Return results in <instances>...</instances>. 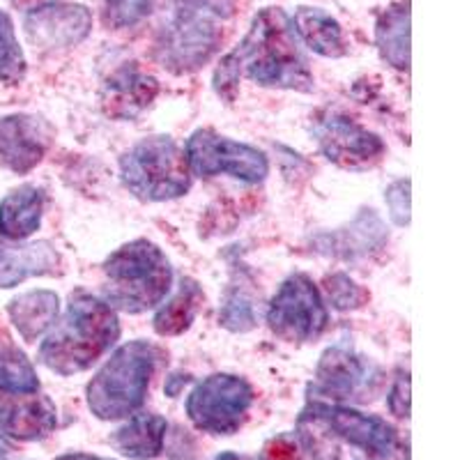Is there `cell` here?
Listing matches in <instances>:
<instances>
[{
    "label": "cell",
    "instance_id": "obj_1",
    "mask_svg": "<svg viewBox=\"0 0 460 460\" xmlns=\"http://www.w3.org/2000/svg\"><path fill=\"white\" fill-rule=\"evenodd\" d=\"M242 76L265 88L311 93L315 88L302 42L281 7H265L253 16L252 28L240 44L221 58L215 72V90L233 102Z\"/></svg>",
    "mask_w": 460,
    "mask_h": 460
},
{
    "label": "cell",
    "instance_id": "obj_2",
    "mask_svg": "<svg viewBox=\"0 0 460 460\" xmlns=\"http://www.w3.org/2000/svg\"><path fill=\"white\" fill-rule=\"evenodd\" d=\"M120 336L113 306L88 293L72 295L63 320L53 324L40 345L37 359L58 376L84 373L111 350Z\"/></svg>",
    "mask_w": 460,
    "mask_h": 460
},
{
    "label": "cell",
    "instance_id": "obj_3",
    "mask_svg": "<svg viewBox=\"0 0 460 460\" xmlns=\"http://www.w3.org/2000/svg\"><path fill=\"white\" fill-rule=\"evenodd\" d=\"M164 350L150 341H129L106 359L88 382V408L102 421H115L137 412L146 402L150 380L157 371Z\"/></svg>",
    "mask_w": 460,
    "mask_h": 460
},
{
    "label": "cell",
    "instance_id": "obj_4",
    "mask_svg": "<svg viewBox=\"0 0 460 460\" xmlns=\"http://www.w3.org/2000/svg\"><path fill=\"white\" fill-rule=\"evenodd\" d=\"M104 302L125 314H143L166 299L172 267L166 253L150 240H131L104 262Z\"/></svg>",
    "mask_w": 460,
    "mask_h": 460
},
{
    "label": "cell",
    "instance_id": "obj_5",
    "mask_svg": "<svg viewBox=\"0 0 460 460\" xmlns=\"http://www.w3.org/2000/svg\"><path fill=\"white\" fill-rule=\"evenodd\" d=\"M120 175L131 194L146 203L180 199L191 187L184 152L171 137H147L131 146L120 157Z\"/></svg>",
    "mask_w": 460,
    "mask_h": 460
},
{
    "label": "cell",
    "instance_id": "obj_6",
    "mask_svg": "<svg viewBox=\"0 0 460 460\" xmlns=\"http://www.w3.org/2000/svg\"><path fill=\"white\" fill-rule=\"evenodd\" d=\"M224 22L212 10L175 3L171 19L159 28L155 58L172 74L196 72L219 49Z\"/></svg>",
    "mask_w": 460,
    "mask_h": 460
},
{
    "label": "cell",
    "instance_id": "obj_7",
    "mask_svg": "<svg viewBox=\"0 0 460 460\" xmlns=\"http://www.w3.org/2000/svg\"><path fill=\"white\" fill-rule=\"evenodd\" d=\"M299 421L315 426L332 439H343L350 447H357L373 460H392L402 456L401 442L392 424L376 414H364L359 410L345 408L341 402L314 401L304 410Z\"/></svg>",
    "mask_w": 460,
    "mask_h": 460
},
{
    "label": "cell",
    "instance_id": "obj_8",
    "mask_svg": "<svg viewBox=\"0 0 460 460\" xmlns=\"http://www.w3.org/2000/svg\"><path fill=\"white\" fill-rule=\"evenodd\" d=\"M256 394L244 377L215 373L205 377L187 398V417L209 435H233L244 426Z\"/></svg>",
    "mask_w": 460,
    "mask_h": 460
},
{
    "label": "cell",
    "instance_id": "obj_9",
    "mask_svg": "<svg viewBox=\"0 0 460 460\" xmlns=\"http://www.w3.org/2000/svg\"><path fill=\"white\" fill-rule=\"evenodd\" d=\"M267 324L286 343L318 341L330 324V311L314 279L302 272L288 277L267 306Z\"/></svg>",
    "mask_w": 460,
    "mask_h": 460
},
{
    "label": "cell",
    "instance_id": "obj_10",
    "mask_svg": "<svg viewBox=\"0 0 460 460\" xmlns=\"http://www.w3.org/2000/svg\"><path fill=\"white\" fill-rule=\"evenodd\" d=\"M184 159L189 172L196 178L230 175L240 182L258 184L270 172L265 152L249 143L221 137L215 129H196L184 147Z\"/></svg>",
    "mask_w": 460,
    "mask_h": 460
},
{
    "label": "cell",
    "instance_id": "obj_11",
    "mask_svg": "<svg viewBox=\"0 0 460 460\" xmlns=\"http://www.w3.org/2000/svg\"><path fill=\"white\" fill-rule=\"evenodd\" d=\"M380 368L355 350L350 341H339L323 352L315 368L314 394L318 401H367L380 385Z\"/></svg>",
    "mask_w": 460,
    "mask_h": 460
},
{
    "label": "cell",
    "instance_id": "obj_12",
    "mask_svg": "<svg viewBox=\"0 0 460 460\" xmlns=\"http://www.w3.org/2000/svg\"><path fill=\"white\" fill-rule=\"evenodd\" d=\"M314 134L324 157L336 166L350 168V171L373 166L380 162L387 150L385 141L377 134L361 127L359 122L350 120L348 115L332 113V111L318 115Z\"/></svg>",
    "mask_w": 460,
    "mask_h": 460
},
{
    "label": "cell",
    "instance_id": "obj_13",
    "mask_svg": "<svg viewBox=\"0 0 460 460\" xmlns=\"http://www.w3.org/2000/svg\"><path fill=\"white\" fill-rule=\"evenodd\" d=\"M23 31L40 51H63L81 44L93 31V14L81 3L51 0L28 10Z\"/></svg>",
    "mask_w": 460,
    "mask_h": 460
},
{
    "label": "cell",
    "instance_id": "obj_14",
    "mask_svg": "<svg viewBox=\"0 0 460 460\" xmlns=\"http://www.w3.org/2000/svg\"><path fill=\"white\" fill-rule=\"evenodd\" d=\"M51 141V125L40 115L14 113L0 118V164L16 175H26L42 162Z\"/></svg>",
    "mask_w": 460,
    "mask_h": 460
},
{
    "label": "cell",
    "instance_id": "obj_15",
    "mask_svg": "<svg viewBox=\"0 0 460 460\" xmlns=\"http://www.w3.org/2000/svg\"><path fill=\"white\" fill-rule=\"evenodd\" d=\"M159 81L138 65L127 63L115 69L102 88V109L113 120H134L157 100Z\"/></svg>",
    "mask_w": 460,
    "mask_h": 460
},
{
    "label": "cell",
    "instance_id": "obj_16",
    "mask_svg": "<svg viewBox=\"0 0 460 460\" xmlns=\"http://www.w3.org/2000/svg\"><path fill=\"white\" fill-rule=\"evenodd\" d=\"M385 242H387V228L373 209H361L345 228L320 233L314 237L315 252L343 261L368 256L371 252H377Z\"/></svg>",
    "mask_w": 460,
    "mask_h": 460
},
{
    "label": "cell",
    "instance_id": "obj_17",
    "mask_svg": "<svg viewBox=\"0 0 460 460\" xmlns=\"http://www.w3.org/2000/svg\"><path fill=\"white\" fill-rule=\"evenodd\" d=\"M56 272H60V253L51 242H0V288H14L31 277H47Z\"/></svg>",
    "mask_w": 460,
    "mask_h": 460
},
{
    "label": "cell",
    "instance_id": "obj_18",
    "mask_svg": "<svg viewBox=\"0 0 460 460\" xmlns=\"http://www.w3.org/2000/svg\"><path fill=\"white\" fill-rule=\"evenodd\" d=\"M47 196L40 187L23 184L0 200V235L22 242L31 237L42 224Z\"/></svg>",
    "mask_w": 460,
    "mask_h": 460
},
{
    "label": "cell",
    "instance_id": "obj_19",
    "mask_svg": "<svg viewBox=\"0 0 460 460\" xmlns=\"http://www.w3.org/2000/svg\"><path fill=\"white\" fill-rule=\"evenodd\" d=\"M56 426L58 410L49 396H32L0 412V430L22 442L49 438Z\"/></svg>",
    "mask_w": 460,
    "mask_h": 460
},
{
    "label": "cell",
    "instance_id": "obj_20",
    "mask_svg": "<svg viewBox=\"0 0 460 460\" xmlns=\"http://www.w3.org/2000/svg\"><path fill=\"white\" fill-rule=\"evenodd\" d=\"M166 430V419L159 414H134L125 426L111 435V445L131 460H152L162 456Z\"/></svg>",
    "mask_w": 460,
    "mask_h": 460
},
{
    "label": "cell",
    "instance_id": "obj_21",
    "mask_svg": "<svg viewBox=\"0 0 460 460\" xmlns=\"http://www.w3.org/2000/svg\"><path fill=\"white\" fill-rule=\"evenodd\" d=\"M293 31L302 44L323 58H343L348 53L343 28L330 12L320 7H299L290 19Z\"/></svg>",
    "mask_w": 460,
    "mask_h": 460
},
{
    "label": "cell",
    "instance_id": "obj_22",
    "mask_svg": "<svg viewBox=\"0 0 460 460\" xmlns=\"http://www.w3.org/2000/svg\"><path fill=\"white\" fill-rule=\"evenodd\" d=\"M7 314L22 339L26 343H35L56 324L60 314V297L53 290H31L12 299Z\"/></svg>",
    "mask_w": 460,
    "mask_h": 460
},
{
    "label": "cell",
    "instance_id": "obj_23",
    "mask_svg": "<svg viewBox=\"0 0 460 460\" xmlns=\"http://www.w3.org/2000/svg\"><path fill=\"white\" fill-rule=\"evenodd\" d=\"M376 44L382 60L394 69H410V0L394 3L376 23Z\"/></svg>",
    "mask_w": 460,
    "mask_h": 460
},
{
    "label": "cell",
    "instance_id": "obj_24",
    "mask_svg": "<svg viewBox=\"0 0 460 460\" xmlns=\"http://www.w3.org/2000/svg\"><path fill=\"white\" fill-rule=\"evenodd\" d=\"M205 302L203 288L194 281V279H182L180 281L178 293L172 295L168 302L159 306L155 314V332L159 336H180L194 324L196 315L200 314Z\"/></svg>",
    "mask_w": 460,
    "mask_h": 460
},
{
    "label": "cell",
    "instance_id": "obj_25",
    "mask_svg": "<svg viewBox=\"0 0 460 460\" xmlns=\"http://www.w3.org/2000/svg\"><path fill=\"white\" fill-rule=\"evenodd\" d=\"M40 389L35 367L19 348L10 343L0 345V392L14 396H31Z\"/></svg>",
    "mask_w": 460,
    "mask_h": 460
},
{
    "label": "cell",
    "instance_id": "obj_26",
    "mask_svg": "<svg viewBox=\"0 0 460 460\" xmlns=\"http://www.w3.org/2000/svg\"><path fill=\"white\" fill-rule=\"evenodd\" d=\"M26 79V58H23L14 23L7 12L0 10V81L5 85H19Z\"/></svg>",
    "mask_w": 460,
    "mask_h": 460
},
{
    "label": "cell",
    "instance_id": "obj_27",
    "mask_svg": "<svg viewBox=\"0 0 460 460\" xmlns=\"http://www.w3.org/2000/svg\"><path fill=\"white\" fill-rule=\"evenodd\" d=\"M219 324L224 330L235 332V334H244L256 327V306H253V297L246 293L244 286H233L226 293L224 304L219 311Z\"/></svg>",
    "mask_w": 460,
    "mask_h": 460
},
{
    "label": "cell",
    "instance_id": "obj_28",
    "mask_svg": "<svg viewBox=\"0 0 460 460\" xmlns=\"http://www.w3.org/2000/svg\"><path fill=\"white\" fill-rule=\"evenodd\" d=\"M152 7H155V0H102V16L109 28L125 31L147 19Z\"/></svg>",
    "mask_w": 460,
    "mask_h": 460
},
{
    "label": "cell",
    "instance_id": "obj_29",
    "mask_svg": "<svg viewBox=\"0 0 460 460\" xmlns=\"http://www.w3.org/2000/svg\"><path fill=\"white\" fill-rule=\"evenodd\" d=\"M324 293H327V299L332 302V306L339 311L361 309L371 299L367 288H361L359 283L352 281L343 272L330 274V277L324 279Z\"/></svg>",
    "mask_w": 460,
    "mask_h": 460
},
{
    "label": "cell",
    "instance_id": "obj_30",
    "mask_svg": "<svg viewBox=\"0 0 460 460\" xmlns=\"http://www.w3.org/2000/svg\"><path fill=\"white\" fill-rule=\"evenodd\" d=\"M389 215L396 226L410 224V180H396L385 191Z\"/></svg>",
    "mask_w": 460,
    "mask_h": 460
},
{
    "label": "cell",
    "instance_id": "obj_31",
    "mask_svg": "<svg viewBox=\"0 0 460 460\" xmlns=\"http://www.w3.org/2000/svg\"><path fill=\"white\" fill-rule=\"evenodd\" d=\"M258 460H304V454L302 447L290 435H279L262 447V454Z\"/></svg>",
    "mask_w": 460,
    "mask_h": 460
},
{
    "label": "cell",
    "instance_id": "obj_32",
    "mask_svg": "<svg viewBox=\"0 0 460 460\" xmlns=\"http://www.w3.org/2000/svg\"><path fill=\"white\" fill-rule=\"evenodd\" d=\"M387 405L392 410V414H396L398 419L410 417V373H398L396 380L392 385V392L387 396Z\"/></svg>",
    "mask_w": 460,
    "mask_h": 460
},
{
    "label": "cell",
    "instance_id": "obj_33",
    "mask_svg": "<svg viewBox=\"0 0 460 460\" xmlns=\"http://www.w3.org/2000/svg\"><path fill=\"white\" fill-rule=\"evenodd\" d=\"M172 3L205 7V10H212L215 14H219L221 19H230V16L235 14V7H237V0H172Z\"/></svg>",
    "mask_w": 460,
    "mask_h": 460
},
{
    "label": "cell",
    "instance_id": "obj_34",
    "mask_svg": "<svg viewBox=\"0 0 460 460\" xmlns=\"http://www.w3.org/2000/svg\"><path fill=\"white\" fill-rule=\"evenodd\" d=\"M189 382H191V377H189L187 373H172L171 377H166V387L164 389H166L168 396L175 398L184 387H187Z\"/></svg>",
    "mask_w": 460,
    "mask_h": 460
},
{
    "label": "cell",
    "instance_id": "obj_35",
    "mask_svg": "<svg viewBox=\"0 0 460 460\" xmlns=\"http://www.w3.org/2000/svg\"><path fill=\"white\" fill-rule=\"evenodd\" d=\"M58 460H104V458H97V456H90V454H65Z\"/></svg>",
    "mask_w": 460,
    "mask_h": 460
},
{
    "label": "cell",
    "instance_id": "obj_36",
    "mask_svg": "<svg viewBox=\"0 0 460 460\" xmlns=\"http://www.w3.org/2000/svg\"><path fill=\"white\" fill-rule=\"evenodd\" d=\"M215 460H244V458H240V456H237V454H230V451H226V454L217 456Z\"/></svg>",
    "mask_w": 460,
    "mask_h": 460
},
{
    "label": "cell",
    "instance_id": "obj_37",
    "mask_svg": "<svg viewBox=\"0 0 460 460\" xmlns=\"http://www.w3.org/2000/svg\"><path fill=\"white\" fill-rule=\"evenodd\" d=\"M7 451V439H5V433L0 430V454H5Z\"/></svg>",
    "mask_w": 460,
    "mask_h": 460
}]
</instances>
